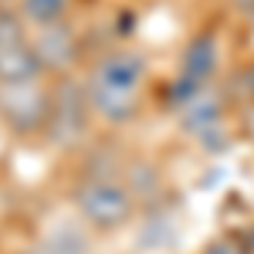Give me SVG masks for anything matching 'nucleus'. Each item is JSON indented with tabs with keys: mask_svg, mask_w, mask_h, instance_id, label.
Returning <instances> with one entry per match:
<instances>
[{
	"mask_svg": "<svg viewBox=\"0 0 254 254\" xmlns=\"http://www.w3.org/2000/svg\"><path fill=\"white\" fill-rule=\"evenodd\" d=\"M227 92H231V95H237V98H254V64L237 68L234 75H231Z\"/></svg>",
	"mask_w": 254,
	"mask_h": 254,
	"instance_id": "nucleus-9",
	"label": "nucleus"
},
{
	"mask_svg": "<svg viewBox=\"0 0 254 254\" xmlns=\"http://www.w3.org/2000/svg\"><path fill=\"white\" fill-rule=\"evenodd\" d=\"M14 7L27 27H48V24L71 17L75 0H14Z\"/></svg>",
	"mask_w": 254,
	"mask_h": 254,
	"instance_id": "nucleus-8",
	"label": "nucleus"
},
{
	"mask_svg": "<svg viewBox=\"0 0 254 254\" xmlns=\"http://www.w3.org/2000/svg\"><path fill=\"white\" fill-rule=\"evenodd\" d=\"M92 122L95 119H92L78 75L51 78V112H48V126H44L41 139L58 153H71V149L88 142Z\"/></svg>",
	"mask_w": 254,
	"mask_h": 254,
	"instance_id": "nucleus-3",
	"label": "nucleus"
},
{
	"mask_svg": "<svg viewBox=\"0 0 254 254\" xmlns=\"http://www.w3.org/2000/svg\"><path fill=\"white\" fill-rule=\"evenodd\" d=\"M71 207L78 220L92 231V234H116L122 231L132 217H136L139 203L132 190L122 183V176L116 173H95V170H85V173L71 183Z\"/></svg>",
	"mask_w": 254,
	"mask_h": 254,
	"instance_id": "nucleus-2",
	"label": "nucleus"
},
{
	"mask_svg": "<svg viewBox=\"0 0 254 254\" xmlns=\"http://www.w3.org/2000/svg\"><path fill=\"white\" fill-rule=\"evenodd\" d=\"M200 254H248V251L237 244L234 237H217V241H210Z\"/></svg>",
	"mask_w": 254,
	"mask_h": 254,
	"instance_id": "nucleus-10",
	"label": "nucleus"
},
{
	"mask_svg": "<svg viewBox=\"0 0 254 254\" xmlns=\"http://www.w3.org/2000/svg\"><path fill=\"white\" fill-rule=\"evenodd\" d=\"M92 251V231L81 220H61L41 231L24 254H88Z\"/></svg>",
	"mask_w": 254,
	"mask_h": 254,
	"instance_id": "nucleus-6",
	"label": "nucleus"
},
{
	"mask_svg": "<svg viewBox=\"0 0 254 254\" xmlns=\"http://www.w3.org/2000/svg\"><path fill=\"white\" fill-rule=\"evenodd\" d=\"M31 48L38 55L44 78L75 75V68L81 64V55H85L81 34L71 24V17L58 20V24H48V27H31Z\"/></svg>",
	"mask_w": 254,
	"mask_h": 254,
	"instance_id": "nucleus-5",
	"label": "nucleus"
},
{
	"mask_svg": "<svg viewBox=\"0 0 254 254\" xmlns=\"http://www.w3.org/2000/svg\"><path fill=\"white\" fill-rule=\"evenodd\" d=\"M81 88L95 122L129 126L142 112V98L149 88V58L139 48H109L85 64Z\"/></svg>",
	"mask_w": 254,
	"mask_h": 254,
	"instance_id": "nucleus-1",
	"label": "nucleus"
},
{
	"mask_svg": "<svg viewBox=\"0 0 254 254\" xmlns=\"http://www.w3.org/2000/svg\"><path fill=\"white\" fill-rule=\"evenodd\" d=\"M51 112V78H27L0 85V126L14 139H34L44 132Z\"/></svg>",
	"mask_w": 254,
	"mask_h": 254,
	"instance_id": "nucleus-4",
	"label": "nucleus"
},
{
	"mask_svg": "<svg viewBox=\"0 0 254 254\" xmlns=\"http://www.w3.org/2000/svg\"><path fill=\"white\" fill-rule=\"evenodd\" d=\"M214 71H217V38L210 31H203L183 51V78H190L193 85L203 88L207 81L214 78Z\"/></svg>",
	"mask_w": 254,
	"mask_h": 254,
	"instance_id": "nucleus-7",
	"label": "nucleus"
}]
</instances>
